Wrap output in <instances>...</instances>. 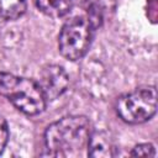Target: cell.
<instances>
[{"label":"cell","mask_w":158,"mask_h":158,"mask_svg":"<svg viewBox=\"0 0 158 158\" xmlns=\"http://www.w3.org/2000/svg\"><path fill=\"white\" fill-rule=\"evenodd\" d=\"M91 135V123L86 116L70 115L51 123L44 132L43 156L77 157L88 147Z\"/></svg>","instance_id":"obj_1"},{"label":"cell","mask_w":158,"mask_h":158,"mask_svg":"<svg viewBox=\"0 0 158 158\" xmlns=\"http://www.w3.org/2000/svg\"><path fill=\"white\" fill-rule=\"evenodd\" d=\"M0 95L6 98L25 115H38L47 105V99L37 81L0 72Z\"/></svg>","instance_id":"obj_2"},{"label":"cell","mask_w":158,"mask_h":158,"mask_svg":"<svg viewBox=\"0 0 158 158\" xmlns=\"http://www.w3.org/2000/svg\"><path fill=\"white\" fill-rule=\"evenodd\" d=\"M95 27L86 15H78L63 25L58 36V49L69 60L83 58L90 48Z\"/></svg>","instance_id":"obj_3"},{"label":"cell","mask_w":158,"mask_h":158,"mask_svg":"<svg viewBox=\"0 0 158 158\" xmlns=\"http://www.w3.org/2000/svg\"><path fill=\"white\" fill-rule=\"evenodd\" d=\"M118 117L130 125H138L151 120L157 111L156 86H141L121 95L115 105Z\"/></svg>","instance_id":"obj_4"},{"label":"cell","mask_w":158,"mask_h":158,"mask_svg":"<svg viewBox=\"0 0 158 158\" xmlns=\"http://www.w3.org/2000/svg\"><path fill=\"white\" fill-rule=\"evenodd\" d=\"M38 85L41 86L47 100H54L68 89L69 77L62 67L49 64L42 68Z\"/></svg>","instance_id":"obj_5"},{"label":"cell","mask_w":158,"mask_h":158,"mask_svg":"<svg viewBox=\"0 0 158 158\" xmlns=\"http://www.w3.org/2000/svg\"><path fill=\"white\" fill-rule=\"evenodd\" d=\"M112 138L106 131L91 132L88 142V156L94 158H109L116 154Z\"/></svg>","instance_id":"obj_6"},{"label":"cell","mask_w":158,"mask_h":158,"mask_svg":"<svg viewBox=\"0 0 158 158\" xmlns=\"http://www.w3.org/2000/svg\"><path fill=\"white\" fill-rule=\"evenodd\" d=\"M73 2L74 0H36L38 10L53 19L65 16L72 10Z\"/></svg>","instance_id":"obj_7"},{"label":"cell","mask_w":158,"mask_h":158,"mask_svg":"<svg viewBox=\"0 0 158 158\" xmlns=\"http://www.w3.org/2000/svg\"><path fill=\"white\" fill-rule=\"evenodd\" d=\"M27 9V0H0V17L7 21L20 19Z\"/></svg>","instance_id":"obj_8"},{"label":"cell","mask_w":158,"mask_h":158,"mask_svg":"<svg viewBox=\"0 0 158 158\" xmlns=\"http://www.w3.org/2000/svg\"><path fill=\"white\" fill-rule=\"evenodd\" d=\"M132 157H154L156 151L153 144L151 143H141L133 147L132 152L130 153Z\"/></svg>","instance_id":"obj_9"},{"label":"cell","mask_w":158,"mask_h":158,"mask_svg":"<svg viewBox=\"0 0 158 158\" xmlns=\"http://www.w3.org/2000/svg\"><path fill=\"white\" fill-rule=\"evenodd\" d=\"M9 139V128H7V123L5 121V118L0 115V153L4 151V148L6 147Z\"/></svg>","instance_id":"obj_10"}]
</instances>
